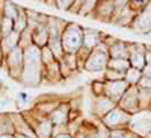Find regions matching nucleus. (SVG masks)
<instances>
[{
  "label": "nucleus",
  "mask_w": 151,
  "mask_h": 138,
  "mask_svg": "<svg viewBox=\"0 0 151 138\" xmlns=\"http://www.w3.org/2000/svg\"><path fill=\"white\" fill-rule=\"evenodd\" d=\"M124 74H125V73L106 68V70L103 71V79H104V81H124Z\"/></svg>",
  "instance_id": "31"
},
{
  "label": "nucleus",
  "mask_w": 151,
  "mask_h": 138,
  "mask_svg": "<svg viewBox=\"0 0 151 138\" xmlns=\"http://www.w3.org/2000/svg\"><path fill=\"white\" fill-rule=\"evenodd\" d=\"M32 29L30 28H27L24 32H21L20 33V44H18V47H21L23 50L24 49H27V47H30L33 43H32Z\"/></svg>",
  "instance_id": "28"
},
{
  "label": "nucleus",
  "mask_w": 151,
  "mask_h": 138,
  "mask_svg": "<svg viewBox=\"0 0 151 138\" xmlns=\"http://www.w3.org/2000/svg\"><path fill=\"white\" fill-rule=\"evenodd\" d=\"M142 74H144V76L151 78V65H145V67H144V70H142Z\"/></svg>",
  "instance_id": "38"
},
{
  "label": "nucleus",
  "mask_w": 151,
  "mask_h": 138,
  "mask_svg": "<svg viewBox=\"0 0 151 138\" xmlns=\"http://www.w3.org/2000/svg\"><path fill=\"white\" fill-rule=\"evenodd\" d=\"M11 32H14V20H11L8 17L3 15V21H2V38L6 35H9Z\"/></svg>",
  "instance_id": "34"
},
{
  "label": "nucleus",
  "mask_w": 151,
  "mask_h": 138,
  "mask_svg": "<svg viewBox=\"0 0 151 138\" xmlns=\"http://www.w3.org/2000/svg\"><path fill=\"white\" fill-rule=\"evenodd\" d=\"M130 67L132 65H130L129 59H109V62H107V68L116 70V71H121V73H125Z\"/></svg>",
  "instance_id": "23"
},
{
  "label": "nucleus",
  "mask_w": 151,
  "mask_h": 138,
  "mask_svg": "<svg viewBox=\"0 0 151 138\" xmlns=\"http://www.w3.org/2000/svg\"><path fill=\"white\" fill-rule=\"evenodd\" d=\"M109 59V46L106 43H101L89 53L83 70L88 73H103L107 68Z\"/></svg>",
  "instance_id": "3"
},
{
  "label": "nucleus",
  "mask_w": 151,
  "mask_h": 138,
  "mask_svg": "<svg viewBox=\"0 0 151 138\" xmlns=\"http://www.w3.org/2000/svg\"><path fill=\"white\" fill-rule=\"evenodd\" d=\"M32 43L36 47H45L48 46V28H47V23L45 24H38V26L33 29L32 32Z\"/></svg>",
  "instance_id": "18"
},
{
  "label": "nucleus",
  "mask_w": 151,
  "mask_h": 138,
  "mask_svg": "<svg viewBox=\"0 0 151 138\" xmlns=\"http://www.w3.org/2000/svg\"><path fill=\"white\" fill-rule=\"evenodd\" d=\"M134 12L129 8V6H124V8H116L115 14H113L110 24L113 26H118V28H130L132 26V21L134 18Z\"/></svg>",
  "instance_id": "13"
},
{
  "label": "nucleus",
  "mask_w": 151,
  "mask_h": 138,
  "mask_svg": "<svg viewBox=\"0 0 151 138\" xmlns=\"http://www.w3.org/2000/svg\"><path fill=\"white\" fill-rule=\"evenodd\" d=\"M145 52L147 47L141 43H129V62L134 68L144 70L145 67Z\"/></svg>",
  "instance_id": "10"
},
{
  "label": "nucleus",
  "mask_w": 151,
  "mask_h": 138,
  "mask_svg": "<svg viewBox=\"0 0 151 138\" xmlns=\"http://www.w3.org/2000/svg\"><path fill=\"white\" fill-rule=\"evenodd\" d=\"M18 5H15L14 2L11 0H6L5 2V6H3V15L11 18V20H15V17L18 15Z\"/></svg>",
  "instance_id": "26"
},
{
  "label": "nucleus",
  "mask_w": 151,
  "mask_h": 138,
  "mask_svg": "<svg viewBox=\"0 0 151 138\" xmlns=\"http://www.w3.org/2000/svg\"><path fill=\"white\" fill-rule=\"evenodd\" d=\"M3 134L15 135V129H14V124H12L9 112H0V135Z\"/></svg>",
  "instance_id": "21"
},
{
  "label": "nucleus",
  "mask_w": 151,
  "mask_h": 138,
  "mask_svg": "<svg viewBox=\"0 0 151 138\" xmlns=\"http://www.w3.org/2000/svg\"><path fill=\"white\" fill-rule=\"evenodd\" d=\"M109 58L110 59H129V41L115 40L109 46Z\"/></svg>",
  "instance_id": "16"
},
{
  "label": "nucleus",
  "mask_w": 151,
  "mask_h": 138,
  "mask_svg": "<svg viewBox=\"0 0 151 138\" xmlns=\"http://www.w3.org/2000/svg\"><path fill=\"white\" fill-rule=\"evenodd\" d=\"M3 59H5V55H3V52H2V47H0V67H2Z\"/></svg>",
  "instance_id": "44"
},
{
  "label": "nucleus",
  "mask_w": 151,
  "mask_h": 138,
  "mask_svg": "<svg viewBox=\"0 0 151 138\" xmlns=\"http://www.w3.org/2000/svg\"><path fill=\"white\" fill-rule=\"evenodd\" d=\"M116 11V2L115 0H98V3L92 12V18L104 21V23H110L113 14Z\"/></svg>",
  "instance_id": "7"
},
{
  "label": "nucleus",
  "mask_w": 151,
  "mask_h": 138,
  "mask_svg": "<svg viewBox=\"0 0 151 138\" xmlns=\"http://www.w3.org/2000/svg\"><path fill=\"white\" fill-rule=\"evenodd\" d=\"M118 106L130 115L139 114L141 112V109H139V88L137 86H129V90L124 93V96L118 102Z\"/></svg>",
  "instance_id": "6"
},
{
  "label": "nucleus",
  "mask_w": 151,
  "mask_h": 138,
  "mask_svg": "<svg viewBox=\"0 0 151 138\" xmlns=\"http://www.w3.org/2000/svg\"><path fill=\"white\" fill-rule=\"evenodd\" d=\"M127 90L129 84L125 81H104V96L113 100L116 105Z\"/></svg>",
  "instance_id": "9"
},
{
  "label": "nucleus",
  "mask_w": 151,
  "mask_h": 138,
  "mask_svg": "<svg viewBox=\"0 0 151 138\" xmlns=\"http://www.w3.org/2000/svg\"><path fill=\"white\" fill-rule=\"evenodd\" d=\"M91 50H88L85 47H82L77 53H76V58H77V67H79V71H82L85 68V62L88 59V56H89Z\"/></svg>",
  "instance_id": "32"
},
{
  "label": "nucleus",
  "mask_w": 151,
  "mask_h": 138,
  "mask_svg": "<svg viewBox=\"0 0 151 138\" xmlns=\"http://www.w3.org/2000/svg\"><path fill=\"white\" fill-rule=\"evenodd\" d=\"M64 81L62 78V73H60V67H59V61L52 62L50 65H45L44 68V84H59Z\"/></svg>",
  "instance_id": "17"
},
{
  "label": "nucleus",
  "mask_w": 151,
  "mask_h": 138,
  "mask_svg": "<svg viewBox=\"0 0 151 138\" xmlns=\"http://www.w3.org/2000/svg\"><path fill=\"white\" fill-rule=\"evenodd\" d=\"M55 138H74V137L70 135L68 132H65V134H60V135H58V137H55Z\"/></svg>",
  "instance_id": "41"
},
{
  "label": "nucleus",
  "mask_w": 151,
  "mask_h": 138,
  "mask_svg": "<svg viewBox=\"0 0 151 138\" xmlns=\"http://www.w3.org/2000/svg\"><path fill=\"white\" fill-rule=\"evenodd\" d=\"M74 0H56V9H60V11H70V8L73 6Z\"/></svg>",
  "instance_id": "36"
},
{
  "label": "nucleus",
  "mask_w": 151,
  "mask_h": 138,
  "mask_svg": "<svg viewBox=\"0 0 151 138\" xmlns=\"http://www.w3.org/2000/svg\"><path fill=\"white\" fill-rule=\"evenodd\" d=\"M70 111H71V108H70L68 102H60L59 106L50 114L48 118L53 121L55 126H59V124H68V121H70Z\"/></svg>",
  "instance_id": "15"
},
{
  "label": "nucleus",
  "mask_w": 151,
  "mask_h": 138,
  "mask_svg": "<svg viewBox=\"0 0 151 138\" xmlns=\"http://www.w3.org/2000/svg\"><path fill=\"white\" fill-rule=\"evenodd\" d=\"M15 138H29V137H23V135H15Z\"/></svg>",
  "instance_id": "45"
},
{
  "label": "nucleus",
  "mask_w": 151,
  "mask_h": 138,
  "mask_svg": "<svg viewBox=\"0 0 151 138\" xmlns=\"http://www.w3.org/2000/svg\"><path fill=\"white\" fill-rule=\"evenodd\" d=\"M40 2H44V0H40Z\"/></svg>",
  "instance_id": "46"
},
{
  "label": "nucleus",
  "mask_w": 151,
  "mask_h": 138,
  "mask_svg": "<svg viewBox=\"0 0 151 138\" xmlns=\"http://www.w3.org/2000/svg\"><path fill=\"white\" fill-rule=\"evenodd\" d=\"M141 78H142V70L134 68V67H130L124 74V81L129 84V86H137Z\"/></svg>",
  "instance_id": "22"
},
{
  "label": "nucleus",
  "mask_w": 151,
  "mask_h": 138,
  "mask_svg": "<svg viewBox=\"0 0 151 138\" xmlns=\"http://www.w3.org/2000/svg\"><path fill=\"white\" fill-rule=\"evenodd\" d=\"M0 138H15V135H12V134H3V135H0Z\"/></svg>",
  "instance_id": "43"
},
{
  "label": "nucleus",
  "mask_w": 151,
  "mask_h": 138,
  "mask_svg": "<svg viewBox=\"0 0 151 138\" xmlns=\"http://www.w3.org/2000/svg\"><path fill=\"white\" fill-rule=\"evenodd\" d=\"M132 120H133V115L127 114L124 109H121V108L116 105L107 115H104L101 120H100V123H101L104 128H107L109 131H115V129L130 128Z\"/></svg>",
  "instance_id": "5"
},
{
  "label": "nucleus",
  "mask_w": 151,
  "mask_h": 138,
  "mask_svg": "<svg viewBox=\"0 0 151 138\" xmlns=\"http://www.w3.org/2000/svg\"><path fill=\"white\" fill-rule=\"evenodd\" d=\"M104 36L106 33L101 31H97L92 28H83V47L92 52L97 46L103 43Z\"/></svg>",
  "instance_id": "14"
},
{
  "label": "nucleus",
  "mask_w": 151,
  "mask_h": 138,
  "mask_svg": "<svg viewBox=\"0 0 151 138\" xmlns=\"http://www.w3.org/2000/svg\"><path fill=\"white\" fill-rule=\"evenodd\" d=\"M18 44H20V33L15 32V31L11 32L9 35L3 36V38L0 40V47H2V52H3L5 56L9 55L14 49H17Z\"/></svg>",
  "instance_id": "19"
},
{
  "label": "nucleus",
  "mask_w": 151,
  "mask_h": 138,
  "mask_svg": "<svg viewBox=\"0 0 151 138\" xmlns=\"http://www.w3.org/2000/svg\"><path fill=\"white\" fill-rule=\"evenodd\" d=\"M64 53H77L83 47V26L68 21L60 36Z\"/></svg>",
  "instance_id": "2"
},
{
  "label": "nucleus",
  "mask_w": 151,
  "mask_h": 138,
  "mask_svg": "<svg viewBox=\"0 0 151 138\" xmlns=\"http://www.w3.org/2000/svg\"><path fill=\"white\" fill-rule=\"evenodd\" d=\"M60 61H64L65 64L73 70V71H79V67H77V58H76V53H65L62 56Z\"/></svg>",
  "instance_id": "33"
},
{
  "label": "nucleus",
  "mask_w": 151,
  "mask_h": 138,
  "mask_svg": "<svg viewBox=\"0 0 151 138\" xmlns=\"http://www.w3.org/2000/svg\"><path fill=\"white\" fill-rule=\"evenodd\" d=\"M27 28H29V18H27L26 8L20 6V8H18V15H17L15 20H14V31L18 32V33H21V32L26 31Z\"/></svg>",
  "instance_id": "20"
},
{
  "label": "nucleus",
  "mask_w": 151,
  "mask_h": 138,
  "mask_svg": "<svg viewBox=\"0 0 151 138\" xmlns=\"http://www.w3.org/2000/svg\"><path fill=\"white\" fill-rule=\"evenodd\" d=\"M150 5H151V0H129V3H127V6L134 12V14L144 11Z\"/></svg>",
  "instance_id": "27"
},
{
  "label": "nucleus",
  "mask_w": 151,
  "mask_h": 138,
  "mask_svg": "<svg viewBox=\"0 0 151 138\" xmlns=\"http://www.w3.org/2000/svg\"><path fill=\"white\" fill-rule=\"evenodd\" d=\"M91 93L94 97L104 96V79H94L91 82Z\"/></svg>",
  "instance_id": "29"
},
{
  "label": "nucleus",
  "mask_w": 151,
  "mask_h": 138,
  "mask_svg": "<svg viewBox=\"0 0 151 138\" xmlns=\"http://www.w3.org/2000/svg\"><path fill=\"white\" fill-rule=\"evenodd\" d=\"M88 138H109V129L104 128L101 123H98V128L94 134H91Z\"/></svg>",
  "instance_id": "35"
},
{
  "label": "nucleus",
  "mask_w": 151,
  "mask_h": 138,
  "mask_svg": "<svg viewBox=\"0 0 151 138\" xmlns=\"http://www.w3.org/2000/svg\"><path fill=\"white\" fill-rule=\"evenodd\" d=\"M12 124L15 129V135H23V137H29V138H38L35 131L32 129V126L27 123V120L24 118V115L21 114V111L18 112H9Z\"/></svg>",
  "instance_id": "11"
},
{
  "label": "nucleus",
  "mask_w": 151,
  "mask_h": 138,
  "mask_svg": "<svg viewBox=\"0 0 151 138\" xmlns=\"http://www.w3.org/2000/svg\"><path fill=\"white\" fill-rule=\"evenodd\" d=\"M115 2H116V8H124V6H127L129 0H115Z\"/></svg>",
  "instance_id": "39"
},
{
  "label": "nucleus",
  "mask_w": 151,
  "mask_h": 138,
  "mask_svg": "<svg viewBox=\"0 0 151 138\" xmlns=\"http://www.w3.org/2000/svg\"><path fill=\"white\" fill-rule=\"evenodd\" d=\"M2 21H3V12L0 11V40H2Z\"/></svg>",
  "instance_id": "42"
},
{
  "label": "nucleus",
  "mask_w": 151,
  "mask_h": 138,
  "mask_svg": "<svg viewBox=\"0 0 151 138\" xmlns=\"http://www.w3.org/2000/svg\"><path fill=\"white\" fill-rule=\"evenodd\" d=\"M137 88H142V90H151V78L148 76H144L139 81V84H137Z\"/></svg>",
  "instance_id": "37"
},
{
  "label": "nucleus",
  "mask_w": 151,
  "mask_h": 138,
  "mask_svg": "<svg viewBox=\"0 0 151 138\" xmlns=\"http://www.w3.org/2000/svg\"><path fill=\"white\" fill-rule=\"evenodd\" d=\"M109 138H139V135L134 134L130 128H125V129L109 131Z\"/></svg>",
  "instance_id": "25"
},
{
  "label": "nucleus",
  "mask_w": 151,
  "mask_h": 138,
  "mask_svg": "<svg viewBox=\"0 0 151 138\" xmlns=\"http://www.w3.org/2000/svg\"><path fill=\"white\" fill-rule=\"evenodd\" d=\"M44 68L41 49L33 44L24 49V65L20 84L24 86H40L44 84Z\"/></svg>",
  "instance_id": "1"
},
{
  "label": "nucleus",
  "mask_w": 151,
  "mask_h": 138,
  "mask_svg": "<svg viewBox=\"0 0 151 138\" xmlns=\"http://www.w3.org/2000/svg\"><path fill=\"white\" fill-rule=\"evenodd\" d=\"M42 3L48 5V6H52V8H56V0H44Z\"/></svg>",
  "instance_id": "40"
},
{
  "label": "nucleus",
  "mask_w": 151,
  "mask_h": 138,
  "mask_svg": "<svg viewBox=\"0 0 151 138\" xmlns=\"http://www.w3.org/2000/svg\"><path fill=\"white\" fill-rule=\"evenodd\" d=\"M41 59H42L44 67H45V65H50V64H52V62H55V61H58V59L55 58L53 52L50 50V47H48V46H45V47H42V49H41Z\"/></svg>",
  "instance_id": "30"
},
{
  "label": "nucleus",
  "mask_w": 151,
  "mask_h": 138,
  "mask_svg": "<svg viewBox=\"0 0 151 138\" xmlns=\"http://www.w3.org/2000/svg\"><path fill=\"white\" fill-rule=\"evenodd\" d=\"M150 106H151V90L139 88V109L148 111Z\"/></svg>",
  "instance_id": "24"
},
{
  "label": "nucleus",
  "mask_w": 151,
  "mask_h": 138,
  "mask_svg": "<svg viewBox=\"0 0 151 138\" xmlns=\"http://www.w3.org/2000/svg\"><path fill=\"white\" fill-rule=\"evenodd\" d=\"M130 29H133L134 32L144 33V35L151 33V5L134 15Z\"/></svg>",
  "instance_id": "8"
},
{
  "label": "nucleus",
  "mask_w": 151,
  "mask_h": 138,
  "mask_svg": "<svg viewBox=\"0 0 151 138\" xmlns=\"http://www.w3.org/2000/svg\"><path fill=\"white\" fill-rule=\"evenodd\" d=\"M116 106V103L110 100L106 96H100L94 97V103H92V114L97 120H101L104 115H107L109 112Z\"/></svg>",
  "instance_id": "12"
},
{
  "label": "nucleus",
  "mask_w": 151,
  "mask_h": 138,
  "mask_svg": "<svg viewBox=\"0 0 151 138\" xmlns=\"http://www.w3.org/2000/svg\"><path fill=\"white\" fill-rule=\"evenodd\" d=\"M23 65H24V50L21 47L14 49L9 55L5 56L2 62V68L8 73L11 79H14L20 84L21 74H23Z\"/></svg>",
  "instance_id": "4"
}]
</instances>
